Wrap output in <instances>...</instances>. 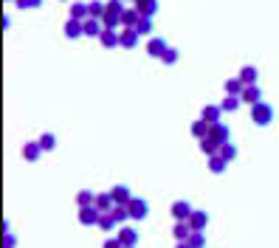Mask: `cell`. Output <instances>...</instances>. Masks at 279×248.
<instances>
[{
  "instance_id": "obj_1",
  "label": "cell",
  "mask_w": 279,
  "mask_h": 248,
  "mask_svg": "<svg viewBox=\"0 0 279 248\" xmlns=\"http://www.w3.org/2000/svg\"><path fill=\"white\" fill-rule=\"evenodd\" d=\"M273 121V107L268 102H257V105L251 107V124H257V127H268Z\"/></svg>"
},
{
  "instance_id": "obj_2",
  "label": "cell",
  "mask_w": 279,
  "mask_h": 248,
  "mask_svg": "<svg viewBox=\"0 0 279 248\" xmlns=\"http://www.w3.org/2000/svg\"><path fill=\"white\" fill-rule=\"evenodd\" d=\"M127 209H130V220H147L150 217V203L144 198H136L133 195V200L127 203Z\"/></svg>"
},
{
  "instance_id": "obj_3",
  "label": "cell",
  "mask_w": 279,
  "mask_h": 248,
  "mask_svg": "<svg viewBox=\"0 0 279 248\" xmlns=\"http://www.w3.org/2000/svg\"><path fill=\"white\" fill-rule=\"evenodd\" d=\"M102 209L99 206H79V223L82 226H99Z\"/></svg>"
},
{
  "instance_id": "obj_4",
  "label": "cell",
  "mask_w": 279,
  "mask_h": 248,
  "mask_svg": "<svg viewBox=\"0 0 279 248\" xmlns=\"http://www.w3.org/2000/svg\"><path fill=\"white\" fill-rule=\"evenodd\" d=\"M119 34H122V45H119V48H127V51L138 48V40H141V34L136 31V26H124Z\"/></svg>"
},
{
  "instance_id": "obj_5",
  "label": "cell",
  "mask_w": 279,
  "mask_h": 248,
  "mask_svg": "<svg viewBox=\"0 0 279 248\" xmlns=\"http://www.w3.org/2000/svg\"><path fill=\"white\" fill-rule=\"evenodd\" d=\"M189 234H192V226H189V220H175V228H172V237L178 245H186L189 240Z\"/></svg>"
},
{
  "instance_id": "obj_6",
  "label": "cell",
  "mask_w": 279,
  "mask_h": 248,
  "mask_svg": "<svg viewBox=\"0 0 279 248\" xmlns=\"http://www.w3.org/2000/svg\"><path fill=\"white\" fill-rule=\"evenodd\" d=\"M166 48H169V45H166L164 37H150V40H147V54H150V57H155V59L164 57Z\"/></svg>"
},
{
  "instance_id": "obj_7",
  "label": "cell",
  "mask_w": 279,
  "mask_h": 248,
  "mask_svg": "<svg viewBox=\"0 0 279 248\" xmlns=\"http://www.w3.org/2000/svg\"><path fill=\"white\" fill-rule=\"evenodd\" d=\"M195 209H192V203H189V200H175V203H172V209H169V214L175 220H189V214H192Z\"/></svg>"
},
{
  "instance_id": "obj_8",
  "label": "cell",
  "mask_w": 279,
  "mask_h": 248,
  "mask_svg": "<svg viewBox=\"0 0 279 248\" xmlns=\"http://www.w3.org/2000/svg\"><path fill=\"white\" fill-rule=\"evenodd\" d=\"M240 99H243V105L254 107L257 102H262V91H259L257 85H245V88H243V93H240Z\"/></svg>"
},
{
  "instance_id": "obj_9",
  "label": "cell",
  "mask_w": 279,
  "mask_h": 248,
  "mask_svg": "<svg viewBox=\"0 0 279 248\" xmlns=\"http://www.w3.org/2000/svg\"><path fill=\"white\" fill-rule=\"evenodd\" d=\"M82 26H85V37H96V40H99L102 31H105V23H102L99 17H85Z\"/></svg>"
},
{
  "instance_id": "obj_10",
  "label": "cell",
  "mask_w": 279,
  "mask_h": 248,
  "mask_svg": "<svg viewBox=\"0 0 279 248\" xmlns=\"http://www.w3.org/2000/svg\"><path fill=\"white\" fill-rule=\"evenodd\" d=\"M65 37H68V40L85 37V26H82V20H76V17H68V23H65Z\"/></svg>"
},
{
  "instance_id": "obj_11",
  "label": "cell",
  "mask_w": 279,
  "mask_h": 248,
  "mask_svg": "<svg viewBox=\"0 0 279 248\" xmlns=\"http://www.w3.org/2000/svg\"><path fill=\"white\" fill-rule=\"evenodd\" d=\"M189 226H192V231H206L209 226V214L201 212V209H195L192 214H189Z\"/></svg>"
},
{
  "instance_id": "obj_12",
  "label": "cell",
  "mask_w": 279,
  "mask_h": 248,
  "mask_svg": "<svg viewBox=\"0 0 279 248\" xmlns=\"http://www.w3.org/2000/svg\"><path fill=\"white\" fill-rule=\"evenodd\" d=\"M43 152H45V149H43V144H40V141H29L26 147H23V158H26V161H31V163L40 161V155H43Z\"/></svg>"
},
{
  "instance_id": "obj_13",
  "label": "cell",
  "mask_w": 279,
  "mask_h": 248,
  "mask_svg": "<svg viewBox=\"0 0 279 248\" xmlns=\"http://www.w3.org/2000/svg\"><path fill=\"white\" fill-rule=\"evenodd\" d=\"M110 195H113L116 203H124V206L133 200V192H130V186H124V184H116L113 189H110Z\"/></svg>"
},
{
  "instance_id": "obj_14",
  "label": "cell",
  "mask_w": 279,
  "mask_h": 248,
  "mask_svg": "<svg viewBox=\"0 0 279 248\" xmlns=\"http://www.w3.org/2000/svg\"><path fill=\"white\" fill-rule=\"evenodd\" d=\"M226 170H229V161H226L220 152H217V155H209V172H212V175H223Z\"/></svg>"
},
{
  "instance_id": "obj_15",
  "label": "cell",
  "mask_w": 279,
  "mask_h": 248,
  "mask_svg": "<svg viewBox=\"0 0 279 248\" xmlns=\"http://www.w3.org/2000/svg\"><path fill=\"white\" fill-rule=\"evenodd\" d=\"M99 43H102V48H116V45H122V34H116L113 29H105L99 37Z\"/></svg>"
},
{
  "instance_id": "obj_16",
  "label": "cell",
  "mask_w": 279,
  "mask_h": 248,
  "mask_svg": "<svg viewBox=\"0 0 279 248\" xmlns=\"http://www.w3.org/2000/svg\"><path fill=\"white\" fill-rule=\"evenodd\" d=\"M212 138H215V141H220V144H226V141H231V133H229V124H220V121H215V124H212Z\"/></svg>"
},
{
  "instance_id": "obj_17",
  "label": "cell",
  "mask_w": 279,
  "mask_h": 248,
  "mask_svg": "<svg viewBox=\"0 0 279 248\" xmlns=\"http://www.w3.org/2000/svg\"><path fill=\"white\" fill-rule=\"evenodd\" d=\"M133 6H136L144 17H155L158 15V0H136Z\"/></svg>"
},
{
  "instance_id": "obj_18",
  "label": "cell",
  "mask_w": 279,
  "mask_h": 248,
  "mask_svg": "<svg viewBox=\"0 0 279 248\" xmlns=\"http://www.w3.org/2000/svg\"><path fill=\"white\" fill-rule=\"evenodd\" d=\"M209 133H212V121H206V119H198L192 124V135L201 141V138H209Z\"/></svg>"
},
{
  "instance_id": "obj_19",
  "label": "cell",
  "mask_w": 279,
  "mask_h": 248,
  "mask_svg": "<svg viewBox=\"0 0 279 248\" xmlns=\"http://www.w3.org/2000/svg\"><path fill=\"white\" fill-rule=\"evenodd\" d=\"M119 240H122V245L133 248V245H138V231L136 228H130V226H124L122 231H119Z\"/></svg>"
},
{
  "instance_id": "obj_20",
  "label": "cell",
  "mask_w": 279,
  "mask_h": 248,
  "mask_svg": "<svg viewBox=\"0 0 279 248\" xmlns=\"http://www.w3.org/2000/svg\"><path fill=\"white\" fill-rule=\"evenodd\" d=\"M220 116H223V107L220 105H206L201 110V119L212 121V124H215V121H220Z\"/></svg>"
},
{
  "instance_id": "obj_21",
  "label": "cell",
  "mask_w": 279,
  "mask_h": 248,
  "mask_svg": "<svg viewBox=\"0 0 279 248\" xmlns=\"http://www.w3.org/2000/svg\"><path fill=\"white\" fill-rule=\"evenodd\" d=\"M257 76H259V71L254 65H243V68H240V79H243L245 85H257Z\"/></svg>"
},
{
  "instance_id": "obj_22",
  "label": "cell",
  "mask_w": 279,
  "mask_h": 248,
  "mask_svg": "<svg viewBox=\"0 0 279 248\" xmlns=\"http://www.w3.org/2000/svg\"><path fill=\"white\" fill-rule=\"evenodd\" d=\"M240 105H243V99H240V96H234V93H226V99L220 102L223 113H234V110H237Z\"/></svg>"
},
{
  "instance_id": "obj_23",
  "label": "cell",
  "mask_w": 279,
  "mask_h": 248,
  "mask_svg": "<svg viewBox=\"0 0 279 248\" xmlns=\"http://www.w3.org/2000/svg\"><path fill=\"white\" fill-rule=\"evenodd\" d=\"M243 88H245V82H243L240 76L226 79V82H223V91H226V93H234V96H240V93H243Z\"/></svg>"
},
{
  "instance_id": "obj_24",
  "label": "cell",
  "mask_w": 279,
  "mask_h": 248,
  "mask_svg": "<svg viewBox=\"0 0 279 248\" xmlns=\"http://www.w3.org/2000/svg\"><path fill=\"white\" fill-rule=\"evenodd\" d=\"M201 152L203 155H217V152H220V141H215L212 135H209V138H201Z\"/></svg>"
},
{
  "instance_id": "obj_25",
  "label": "cell",
  "mask_w": 279,
  "mask_h": 248,
  "mask_svg": "<svg viewBox=\"0 0 279 248\" xmlns=\"http://www.w3.org/2000/svg\"><path fill=\"white\" fill-rule=\"evenodd\" d=\"M102 23H105V29H119L122 26V12H105V17H102Z\"/></svg>"
},
{
  "instance_id": "obj_26",
  "label": "cell",
  "mask_w": 279,
  "mask_h": 248,
  "mask_svg": "<svg viewBox=\"0 0 279 248\" xmlns=\"http://www.w3.org/2000/svg\"><path fill=\"white\" fill-rule=\"evenodd\" d=\"M96 206H99L102 212H113L116 200H113V195H110V192H102V195H96Z\"/></svg>"
},
{
  "instance_id": "obj_27",
  "label": "cell",
  "mask_w": 279,
  "mask_h": 248,
  "mask_svg": "<svg viewBox=\"0 0 279 248\" xmlns=\"http://www.w3.org/2000/svg\"><path fill=\"white\" fill-rule=\"evenodd\" d=\"M138 17H141V12H138L136 6H133V9H124V12H122V26H136Z\"/></svg>"
},
{
  "instance_id": "obj_28",
  "label": "cell",
  "mask_w": 279,
  "mask_h": 248,
  "mask_svg": "<svg viewBox=\"0 0 279 248\" xmlns=\"http://www.w3.org/2000/svg\"><path fill=\"white\" fill-rule=\"evenodd\" d=\"M76 206H96V192L82 189V192L76 195Z\"/></svg>"
},
{
  "instance_id": "obj_29",
  "label": "cell",
  "mask_w": 279,
  "mask_h": 248,
  "mask_svg": "<svg viewBox=\"0 0 279 248\" xmlns=\"http://www.w3.org/2000/svg\"><path fill=\"white\" fill-rule=\"evenodd\" d=\"M71 17H76V20H85V17H90V12H87V3H71Z\"/></svg>"
},
{
  "instance_id": "obj_30",
  "label": "cell",
  "mask_w": 279,
  "mask_h": 248,
  "mask_svg": "<svg viewBox=\"0 0 279 248\" xmlns=\"http://www.w3.org/2000/svg\"><path fill=\"white\" fill-rule=\"evenodd\" d=\"M87 12H90V17H105V12H108V3H102V0H93V3H87Z\"/></svg>"
},
{
  "instance_id": "obj_31",
  "label": "cell",
  "mask_w": 279,
  "mask_h": 248,
  "mask_svg": "<svg viewBox=\"0 0 279 248\" xmlns=\"http://www.w3.org/2000/svg\"><path fill=\"white\" fill-rule=\"evenodd\" d=\"M136 31L141 37H147V34H152V17H138V23H136Z\"/></svg>"
},
{
  "instance_id": "obj_32",
  "label": "cell",
  "mask_w": 279,
  "mask_h": 248,
  "mask_svg": "<svg viewBox=\"0 0 279 248\" xmlns=\"http://www.w3.org/2000/svg\"><path fill=\"white\" fill-rule=\"evenodd\" d=\"M186 245L203 248V245H206V231H192V234H189V240H186Z\"/></svg>"
},
{
  "instance_id": "obj_33",
  "label": "cell",
  "mask_w": 279,
  "mask_h": 248,
  "mask_svg": "<svg viewBox=\"0 0 279 248\" xmlns=\"http://www.w3.org/2000/svg\"><path fill=\"white\" fill-rule=\"evenodd\" d=\"M220 155L223 158H226V161H234V158H237V147H234V144H231V141H226V144H220Z\"/></svg>"
},
{
  "instance_id": "obj_34",
  "label": "cell",
  "mask_w": 279,
  "mask_h": 248,
  "mask_svg": "<svg viewBox=\"0 0 279 248\" xmlns=\"http://www.w3.org/2000/svg\"><path fill=\"white\" fill-rule=\"evenodd\" d=\"M40 144H43V149H45V152H51V149H57V138H54L51 133L40 135Z\"/></svg>"
},
{
  "instance_id": "obj_35",
  "label": "cell",
  "mask_w": 279,
  "mask_h": 248,
  "mask_svg": "<svg viewBox=\"0 0 279 248\" xmlns=\"http://www.w3.org/2000/svg\"><path fill=\"white\" fill-rule=\"evenodd\" d=\"M178 57H180L178 48H166L164 57H161V62H164V65H175V62H178Z\"/></svg>"
},
{
  "instance_id": "obj_36",
  "label": "cell",
  "mask_w": 279,
  "mask_h": 248,
  "mask_svg": "<svg viewBox=\"0 0 279 248\" xmlns=\"http://www.w3.org/2000/svg\"><path fill=\"white\" fill-rule=\"evenodd\" d=\"M17 3V9H23V12H26V9H40L43 6V0H15Z\"/></svg>"
},
{
  "instance_id": "obj_37",
  "label": "cell",
  "mask_w": 279,
  "mask_h": 248,
  "mask_svg": "<svg viewBox=\"0 0 279 248\" xmlns=\"http://www.w3.org/2000/svg\"><path fill=\"white\" fill-rule=\"evenodd\" d=\"M3 245H6V248H15L17 245V240H15V234H12V231L3 234Z\"/></svg>"
},
{
  "instance_id": "obj_38",
  "label": "cell",
  "mask_w": 279,
  "mask_h": 248,
  "mask_svg": "<svg viewBox=\"0 0 279 248\" xmlns=\"http://www.w3.org/2000/svg\"><path fill=\"white\" fill-rule=\"evenodd\" d=\"M119 245H122V240H119V237H116V240H108V242H105V248H119Z\"/></svg>"
},
{
  "instance_id": "obj_39",
  "label": "cell",
  "mask_w": 279,
  "mask_h": 248,
  "mask_svg": "<svg viewBox=\"0 0 279 248\" xmlns=\"http://www.w3.org/2000/svg\"><path fill=\"white\" fill-rule=\"evenodd\" d=\"M3 3H9V0H3Z\"/></svg>"
},
{
  "instance_id": "obj_40",
  "label": "cell",
  "mask_w": 279,
  "mask_h": 248,
  "mask_svg": "<svg viewBox=\"0 0 279 248\" xmlns=\"http://www.w3.org/2000/svg\"><path fill=\"white\" fill-rule=\"evenodd\" d=\"M133 3H136V0H133Z\"/></svg>"
}]
</instances>
